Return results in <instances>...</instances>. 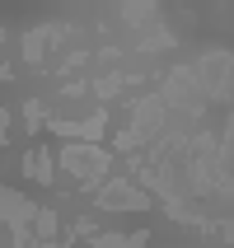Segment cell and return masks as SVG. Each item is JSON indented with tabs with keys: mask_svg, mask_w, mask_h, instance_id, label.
I'll use <instances>...</instances> for the list:
<instances>
[{
	"mask_svg": "<svg viewBox=\"0 0 234 248\" xmlns=\"http://www.w3.org/2000/svg\"><path fill=\"white\" fill-rule=\"evenodd\" d=\"M61 164H66V169H75V178L94 183L98 173L108 169V159H103V155H98V150H80V145H70V150L61 155Z\"/></svg>",
	"mask_w": 234,
	"mask_h": 248,
	"instance_id": "1",
	"label": "cell"
},
{
	"mask_svg": "<svg viewBox=\"0 0 234 248\" xmlns=\"http://www.w3.org/2000/svg\"><path fill=\"white\" fill-rule=\"evenodd\" d=\"M33 211H38V206H28L19 192H0V220H10L19 234H24V225L33 220Z\"/></svg>",
	"mask_w": 234,
	"mask_h": 248,
	"instance_id": "2",
	"label": "cell"
},
{
	"mask_svg": "<svg viewBox=\"0 0 234 248\" xmlns=\"http://www.w3.org/2000/svg\"><path fill=\"white\" fill-rule=\"evenodd\" d=\"M98 202H103V206H136V211H145V197H140V192H131L126 183H108Z\"/></svg>",
	"mask_w": 234,
	"mask_h": 248,
	"instance_id": "3",
	"label": "cell"
},
{
	"mask_svg": "<svg viewBox=\"0 0 234 248\" xmlns=\"http://www.w3.org/2000/svg\"><path fill=\"white\" fill-rule=\"evenodd\" d=\"M28 169H33V178H38V183H47V178H52V159H47L42 150H33V155H28Z\"/></svg>",
	"mask_w": 234,
	"mask_h": 248,
	"instance_id": "4",
	"label": "cell"
}]
</instances>
